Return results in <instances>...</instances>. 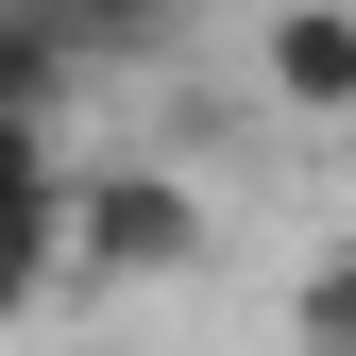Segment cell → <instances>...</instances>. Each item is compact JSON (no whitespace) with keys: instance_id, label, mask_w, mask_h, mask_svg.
<instances>
[{"instance_id":"cell-1","label":"cell","mask_w":356,"mask_h":356,"mask_svg":"<svg viewBox=\"0 0 356 356\" xmlns=\"http://www.w3.org/2000/svg\"><path fill=\"white\" fill-rule=\"evenodd\" d=\"M204 254V204H187V170H68V204H51V289H170Z\"/></svg>"},{"instance_id":"cell-2","label":"cell","mask_w":356,"mask_h":356,"mask_svg":"<svg viewBox=\"0 0 356 356\" xmlns=\"http://www.w3.org/2000/svg\"><path fill=\"white\" fill-rule=\"evenodd\" d=\"M254 68H272V102H289V119H356V0H272Z\"/></svg>"},{"instance_id":"cell-3","label":"cell","mask_w":356,"mask_h":356,"mask_svg":"<svg viewBox=\"0 0 356 356\" xmlns=\"http://www.w3.org/2000/svg\"><path fill=\"white\" fill-rule=\"evenodd\" d=\"M68 85H85V51L34 17V0H0V119H34V136H51V119H68Z\"/></svg>"},{"instance_id":"cell-4","label":"cell","mask_w":356,"mask_h":356,"mask_svg":"<svg viewBox=\"0 0 356 356\" xmlns=\"http://www.w3.org/2000/svg\"><path fill=\"white\" fill-rule=\"evenodd\" d=\"M34 17H51L85 68H119V51H170V34H187V0H34Z\"/></svg>"},{"instance_id":"cell-5","label":"cell","mask_w":356,"mask_h":356,"mask_svg":"<svg viewBox=\"0 0 356 356\" xmlns=\"http://www.w3.org/2000/svg\"><path fill=\"white\" fill-rule=\"evenodd\" d=\"M51 204H68V187H51ZM51 204H0V323L51 305Z\"/></svg>"},{"instance_id":"cell-6","label":"cell","mask_w":356,"mask_h":356,"mask_svg":"<svg viewBox=\"0 0 356 356\" xmlns=\"http://www.w3.org/2000/svg\"><path fill=\"white\" fill-rule=\"evenodd\" d=\"M305 356H356V238L305 272Z\"/></svg>"},{"instance_id":"cell-7","label":"cell","mask_w":356,"mask_h":356,"mask_svg":"<svg viewBox=\"0 0 356 356\" xmlns=\"http://www.w3.org/2000/svg\"><path fill=\"white\" fill-rule=\"evenodd\" d=\"M51 187H68V153L34 136V119H0V204H51Z\"/></svg>"}]
</instances>
